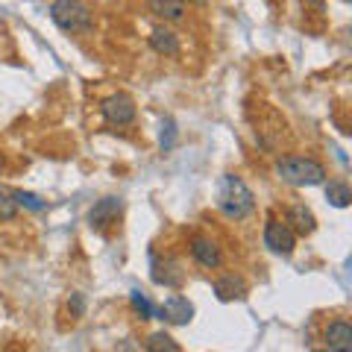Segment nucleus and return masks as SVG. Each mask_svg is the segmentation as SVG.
Listing matches in <instances>:
<instances>
[{
  "instance_id": "1",
  "label": "nucleus",
  "mask_w": 352,
  "mask_h": 352,
  "mask_svg": "<svg viewBox=\"0 0 352 352\" xmlns=\"http://www.w3.org/2000/svg\"><path fill=\"white\" fill-rule=\"evenodd\" d=\"M217 208L229 220H244L256 212V197L247 188V182L235 173H226L217 185Z\"/></svg>"
},
{
  "instance_id": "2",
  "label": "nucleus",
  "mask_w": 352,
  "mask_h": 352,
  "mask_svg": "<svg viewBox=\"0 0 352 352\" xmlns=\"http://www.w3.org/2000/svg\"><path fill=\"white\" fill-rule=\"evenodd\" d=\"M276 173L282 182L296 185V188H311V185L326 182V168L311 156H282L276 162Z\"/></svg>"
},
{
  "instance_id": "3",
  "label": "nucleus",
  "mask_w": 352,
  "mask_h": 352,
  "mask_svg": "<svg viewBox=\"0 0 352 352\" xmlns=\"http://www.w3.org/2000/svg\"><path fill=\"white\" fill-rule=\"evenodd\" d=\"M50 18L65 32H88L94 27V12L85 0H53Z\"/></svg>"
},
{
  "instance_id": "4",
  "label": "nucleus",
  "mask_w": 352,
  "mask_h": 352,
  "mask_svg": "<svg viewBox=\"0 0 352 352\" xmlns=\"http://www.w3.org/2000/svg\"><path fill=\"white\" fill-rule=\"evenodd\" d=\"M264 247H267L270 252H276V256H282V258L291 256L294 247H296V235L288 226V220L267 217V223H264Z\"/></svg>"
},
{
  "instance_id": "5",
  "label": "nucleus",
  "mask_w": 352,
  "mask_h": 352,
  "mask_svg": "<svg viewBox=\"0 0 352 352\" xmlns=\"http://www.w3.org/2000/svg\"><path fill=\"white\" fill-rule=\"evenodd\" d=\"M100 115H103L106 124H112V126H129L132 120H135L138 109H135V100H132L129 94L118 91L100 103Z\"/></svg>"
},
{
  "instance_id": "6",
  "label": "nucleus",
  "mask_w": 352,
  "mask_h": 352,
  "mask_svg": "<svg viewBox=\"0 0 352 352\" xmlns=\"http://www.w3.org/2000/svg\"><path fill=\"white\" fill-rule=\"evenodd\" d=\"M120 214H124V200H118V197H103V200H97L94 208L88 212V223L97 232H109V229H115L120 223Z\"/></svg>"
},
{
  "instance_id": "7",
  "label": "nucleus",
  "mask_w": 352,
  "mask_h": 352,
  "mask_svg": "<svg viewBox=\"0 0 352 352\" xmlns=\"http://www.w3.org/2000/svg\"><path fill=\"white\" fill-rule=\"evenodd\" d=\"M159 314H162V320H168L170 326H188V323L194 320V305H191L188 296L170 294L168 300L162 302Z\"/></svg>"
},
{
  "instance_id": "8",
  "label": "nucleus",
  "mask_w": 352,
  "mask_h": 352,
  "mask_svg": "<svg viewBox=\"0 0 352 352\" xmlns=\"http://www.w3.org/2000/svg\"><path fill=\"white\" fill-rule=\"evenodd\" d=\"M191 256L206 270H217L220 264H223V252H220V247L214 244L212 238H206V235L191 238Z\"/></svg>"
},
{
  "instance_id": "9",
  "label": "nucleus",
  "mask_w": 352,
  "mask_h": 352,
  "mask_svg": "<svg viewBox=\"0 0 352 352\" xmlns=\"http://www.w3.org/2000/svg\"><path fill=\"white\" fill-rule=\"evenodd\" d=\"M147 12L164 24H179L188 15V3L185 0H147Z\"/></svg>"
},
{
  "instance_id": "10",
  "label": "nucleus",
  "mask_w": 352,
  "mask_h": 352,
  "mask_svg": "<svg viewBox=\"0 0 352 352\" xmlns=\"http://www.w3.org/2000/svg\"><path fill=\"white\" fill-rule=\"evenodd\" d=\"M323 344L332 352H349L352 349V326L346 320H332L323 332Z\"/></svg>"
},
{
  "instance_id": "11",
  "label": "nucleus",
  "mask_w": 352,
  "mask_h": 352,
  "mask_svg": "<svg viewBox=\"0 0 352 352\" xmlns=\"http://www.w3.org/2000/svg\"><path fill=\"white\" fill-rule=\"evenodd\" d=\"M285 220H288V226L294 229V235H311L314 229H317V217H314V212L308 206H302V203H296V206H291L288 212H285Z\"/></svg>"
},
{
  "instance_id": "12",
  "label": "nucleus",
  "mask_w": 352,
  "mask_h": 352,
  "mask_svg": "<svg viewBox=\"0 0 352 352\" xmlns=\"http://www.w3.org/2000/svg\"><path fill=\"white\" fill-rule=\"evenodd\" d=\"M214 294L220 302H232V300H244L247 296V282L235 276V273H223L220 279H214Z\"/></svg>"
},
{
  "instance_id": "13",
  "label": "nucleus",
  "mask_w": 352,
  "mask_h": 352,
  "mask_svg": "<svg viewBox=\"0 0 352 352\" xmlns=\"http://www.w3.org/2000/svg\"><path fill=\"white\" fill-rule=\"evenodd\" d=\"M150 47L159 53V56H179L182 44H179V36L168 27H156L150 32Z\"/></svg>"
},
{
  "instance_id": "14",
  "label": "nucleus",
  "mask_w": 352,
  "mask_h": 352,
  "mask_svg": "<svg viewBox=\"0 0 352 352\" xmlns=\"http://www.w3.org/2000/svg\"><path fill=\"white\" fill-rule=\"evenodd\" d=\"M326 200L332 203L335 208H346V206L352 203V191H349V185H346V182H340V179L329 182V185H326Z\"/></svg>"
},
{
  "instance_id": "15",
  "label": "nucleus",
  "mask_w": 352,
  "mask_h": 352,
  "mask_svg": "<svg viewBox=\"0 0 352 352\" xmlns=\"http://www.w3.org/2000/svg\"><path fill=\"white\" fill-rule=\"evenodd\" d=\"M144 349H147V352H179L182 346L176 344V338L168 335V332H153V335L147 338Z\"/></svg>"
},
{
  "instance_id": "16",
  "label": "nucleus",
  "mask_w": 352,
  "mask_h": 352,
  "mask_svg": "<svg viewBox=\"0 0 352 352\" xmlns=\"http://www.w3.org/2000/svg\"><path fill=\"white\" fill-rule=\"evenodd\" d=\"M129 305L135 308V314H141V320H153V317H156V308L147 300V294H141V291L129 294Z\"/></svg>"
},
{
  "instance_id": "17",
  "label": "nucleus",
  "mask_w": 352,
  "mask_h": 352,
  "mask_svg": "<svg viewBox=\"0 0 352 352\" xmlns=\"http://www.w3.org/2000/svg\"><path fill=\"white\" fill-rule=\"evenodd\" d=\"M18 208H30V212H44L47 208V200H41L38 194H30V191H12Z\"/></svg>"
},
{
  "instance_id": "18",
  "label": "nucleus",
  "mask_w": 352,
  "mask_h": 352,
  "mask_svg": "<svg viewBox=\"0 0 352 352\" xmlns=\"http://www.w3.org/2000/svg\"><path fill=\"white\" fill-rule=\"evenodd\" d=\"M15 217H18V203L12 191H0V223H9Z\"/></svg>"
},
{
  "instance_id": "19",
  "label": "nucleus",
  "mask_w": 352,
  "mask_h": 352,
  "mask_svg": "<svg viewBox=\"0 0 352 352\" xmlns=\"http://www.w3.org/2000/svg\"><path fill=\"white\" fill-rule=\"evenodd\" d=\"M173 144H176V120L164 118L162 120V150H173Z\"/></svg>"
},
{
  "instance_id": "20",
  "label": "nucleus",
  "mask_w": 352,
  "mask_h": 352,
  "mask_svg": "<svg viewBox=\"0 0 352 352\" xmlns=\"http://www.w3.org/2000/svg\"><path fill=\"white\" fill-rule=\"evenodd\" d=\"M68 311H71L74 317H82V314H85V296H82V294L74 291V294L68 296Z\"/></svg>"
},
{
  "instance_id": "21",
  "label": "nucleus",
  "mask_w": 352,
  "mask_h": 352,
  "mask_svg": "<svg viewBox=\"0 0 352 352\" xmlns=\"http://www.w3.org/2000/svg\"><path fill=\"white\" fill-rule=\"evenodd\" d=\"M185 3H188V6H191V3H194V6H206L208 0H185Z\"/></svg>"
},
{
  "instance_id": "22",
  "label": "nucleus",
  "mask_w": 352,
  "mask_h": 352,
  "mask_svg": "<svg viewBox=\"0 0 352 352\" xmlns=\"http://www.w3.org/2000/svg\"><path fill=\"white\" fill-rule=\"evenodd\" d=\"M6 168V159H3V153H0V170H3Z\"/></svg>"
},
{
  "instance_id": "23",
  "label": "nucleus",
  "mask_w": 352,
  "mask_h": 352,
  "mask_svg": "<svg viewBox=\"0 0 352 352\" xmlns=\"http://www.w3.org/2000/svg\"><path fill=\"white\" fill-rule=\"evenodd\" d=\"M344 3H349V0H344Z\"/></svg>"
}]
</instances>
